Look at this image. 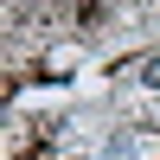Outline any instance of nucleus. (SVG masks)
<instances>
[{
  "label": "nucleus",
  "instance_id": "nucleus-1",
  "mask_svg": "<svg viewBox=\"0 0 160 160\" xmlns=\"http://www.w3.org/2000/svg\"><path fill=\"white\" fill-rule=\"evenodd\" d=\"M135 154H141V135H135V128H122V135L109 141V154H102V160H135Z\"/></svg>",
  "mask_w": 160,
  "mask_h": 160
},
{
  "label": "nucleus",
  "instance_id": "nucleus-2",
  "mask_svg": "<svg viewBox=\"0 0 160 160\" xmlns=\"http://www.w3.org/2000/svg\"><path fill=\"white\" fill-rule=\"evenodd\" d=\"M141 83H160V51H154V58H141Z\"/></svg>",
  "mask_w": 160,
  "mask_h": 160
}]
</instances>
